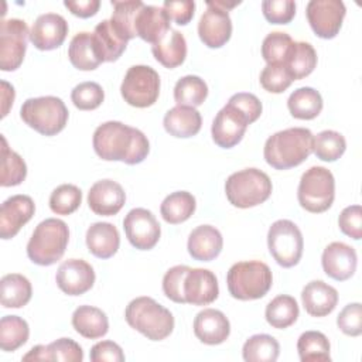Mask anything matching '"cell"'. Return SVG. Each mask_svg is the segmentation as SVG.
<instances>
[{
	"label": "cell",
	"instance_id": "cell-51",
	"mask_svg": "<svg viewBox=\"0 0 362 362\" xmlns=\"http://www.w3.org/2000/svg\"><path fill=\"white\" fill-rule=\"evenodd\" d=\"M338 328L349 337L362 334V305L361 303H351L345 305L337 317Z\"/></svg>",
	"mask_w": 362,
	"mask_h": 362
},
{
	"label": "cell",
	"instance_id": "cell-23",
	"mask_svg": "<svg viewBox=\"0 0 362 362\" xmlns=\"http://www.w3.org/2000/svg\"><path fill=\"white\" fill-rule=\"evenodd\" d=\"M170 24L171 20L163 7L143 4L134 21L136 37H140L146 42L156 44L171 30Z\"/></svg>",
	"mask_w": 362,
	"mask_h": 362
},
{
	"label": "cell",
	"instance_id": "cell-13",
	"mask_svg": "<svg viewBox=\"0 0 362 362\" xmlns=\"http://www.w3.org/2000/svg\"><path fill=\"white\" fill-rule=\"evenodd\" d=\"M123 229L130 245L139 250L153 249L161 235L157 218L146 208H134L123 219Z\"/></svg>",
	"mask_w": 362,
	"mask_h": 362
},
{
	"label": "cell",
	"instance_id": "cell-30",
	"mask_svg": "<svg viewBox=\"0 0 362 362\" xmlns=\"http://www.w3.org/2000/svg\"><path fill=\"white\" fill-rule=\"evenodd\" d=\"M283 65L293 81L303 79L317 66V52L310 42L293 41Z\"/></svg>",
	"mask_w": 362,
	"mask_h": 362
},
{
	"label": "cell",
	"instance_id": "cell-36",
	"mask_svg": "<svg viewBox=\"0 0 362 362\" xmlns=\"http://www.w3.org/2000/svg\"><path fill=\"white\" fill-rule=\"evenodd\" d=\"M298 313L300 310L296 298L287 294H280L266 305L264 317L273 328L284 329L297 321Z\"/></svg>",
	"mask_w": 362,
	"mask_h": 362
},
{
	"label": "cell",
	"instance_id": "cell-12",
	"mask_svg": "<svg viewBox=\"0 0 362 362\" xmlns=\"http://www.w3.org/2000/svg\"><path fill=\"white\" fill-rule=\"evenodd\" d=\"M345 13V4L341 0H311L305 7L310 27L324 40H331L339 33Z\"/></svg>",
	"mask_w": 362,
	"mask_h": 362
},
{
	"label": "cell",
	"instance_id": "cell-47",
	"mask_svg": "<svg viewBox=\"0 0 362 362\" xmlns=\"http://www.w3.org/2000/svg\"><path fill=\"white\" fill-rule=\"evenodd\" d=\"M291 82L293 79L283 64H267L260 72V85L270 93L284 92Z\"/></svg>",
	"mask_w": 362,
	"mask_h": 362
},
{
	"label": "cell",
	"instance_id": "cell-5",
	"mask_svg": "<svg viewBox=\"0 0 362 362\" xmlns=\"http://www.w3.org/2000/svg\"><path fill=\"white\" fill-rule=\"evenodd\" d=\"M226 284L233 298L242 301L257 300L270 290L273 276L270 267L260 260L238 262L228 270Z\"/></svg>",
	"mask_w": 362,
	"mask_h": 362
},
{
	"label": "cell",
	"instance_id": "cell-3",
	"mask_svg": "<svg viewBox=\"0 0 362 362\" xmlns=\"http://www.w3.org/2000/svg\"><path fill=\"white\" fill-rule=\"evenodd\" d=\"M127 324L150 341H163L174 329V317L154 298L143 296L132 300L124 311Z\"/></svg>",
	"mask_w": 362,
	"mask_h": 362
},
{
	"label": "cell",
	"instance_id": "cell-39",
	"mask_svg": "<svg viewBox=\"0 0 362 362\" xmlns=\"http://www.w3.org/2000/svg\"><path fill=\"white\" fill-rule=\"evenodd\" d=\"M30 337V328L25 320L18 315H4L0 320V348L4 352H13L23 346Z\"/></svg>",
	"mask_w": 362,
	"mask_h": 362
},
{
	"label": "cell",
	"instance_id": "cell-56",
	"mask_svg": "<svg viewBox=\"0 0 362 362\" xmlns=\"http://www.w3.org/2000/svg\"><path fill=\"white\" fill-rule=\"evenodd\" d=\"M64 6L74 16L81 17V18H88V17H92L98 13V10L100 7V1L99 0H79V1L65 0Z\"/></svg>",
	"mask_w": 362,
	"mask_h": 362
},
{
	"label": "cell",
	"instance_id": "cell-35",
	"mask_svg": "<svg viewBox=\"0 0 362 362\" xmlns=\"http://www.w3.org/2000/svg\"><path fill=\"white\" fill-rule=\"evenodd\" d=\"M195 197L188 191H175L164 198L160 205V214L167 223L177 225L189 219L195 212Z\"/></svg>",
	"mask_w": 362,
	"mask_h": 362
},
{
	"label": "cell",
	"instance_id": "cell-4",
	"mask_svg": "<svg viewBox=\"0 0 362 362\" xmlns=\"http://www.w3.org/2000/svg\"><path fill=\"white\" fill-rule=\"evenodd\" d=\"M68 240V225L61 219L48 218L35 226L27 243V256L38 266H51L64 256Z\"/></svg>",
	"mask_w": 362,
	"mask_h": 362
},
{
	"label": "cell",
	"instance_id": "cell-28",
	"mask_svg": "<svg viewBox=\"0 0 362 362\" xmlns=\"http://www.w3.org/2000/svg\"><path fill=\"white\" fill-rule=\"evenodd\" d=\"M68 57L71 64L79 71H93L103 61L99 55L92 33L82 31L74 35L68 47Z\"/></svg>",
	"mask_w": 362,
	"mask_h": 362
},
{
	"label": "cell",
	"instance_id": "cell-46",
	"mask_svg": "<svg viewBox=\"0 0 362 362\" xmlns=\"http://www.w3.org/2000/svg\"><path fill=\"white\" fill-rule=\"evenodd\" d=\"M293 40L287 33L274 31L266 35L262 44V57L267 64H283Z\"/></svg>",
	"mask_w": 362,
	"mask_h": 362
},
{
	"label": "cell",
	"instance_id": "cell-29",
	"mask_svg": "<svg viewBox=\"0 0 362 362\" xmlns=\"http://www.w3.org/2000/svg\"><path fill=\"white\" fill-rule=\"evenodd\" d=\"M72 327L83 338L98 339L107 334L109 320L98 307L79 305L72 314Z\"/></svg>",
	"mask_w": 362,
	"mask_h": 362
},
{
	"label": "cell",
	"instance_id": "cell-48",
	"mask_svg": "<svg viewBox=\"0 0 362 362\" xmlns=\"http://www.w3.org/2000/svg\"><path fill=\"white\" fill-rule=\"evenodd\" d=\"M189 267L184 264L174 266L168 269L163 277V291L167 298H170L174 303L184 304V280L188 273Z\"/></svg>",
	"mask_w": 362,
	"mask_h": 362
},
{
	"label": "cell",
	"instance_id": "cell-22",
	"mask_svg": "<svg viewBox=\"0 0 362 362\" xmlns=\"http://www.w3.org/2000/svg\"><path fill=\"white\" fill-rule=\"evenodd\" d=\"M194 334L206 345H219L228 339L230 324L222 311L205 308L194 320Z\"/></svg>",
	"mask_w": 362,
	"mask_h": 362
},
{
	"label": "cell",
	"instance_id": "cell-42",
	"mask_svg": "<svg viewBox=\"0 0 362 362\" xmlns=\"http://www.w3.org/2000/svg\"><path fill=\"white\" fill-rule=\"evenodd\" d=\"M113 6V14H112V24L115 28L129 41L136 37L134 31V21L137 11L143 7V1L140 0H112L110 1Z\"/></svg>",
	"mask_w": 362,
	"mask_h": 362
},
{
	"label": "cell",
	"instance_id": "cell-53",
	"mask_svg": "<svg viewBox=\"0 0 362 362\" xmlns=\"http://www.w3.org/2000/svg\"><path fill=\"white\" fill-rule=\"evenodd\" d=\"M228 105L239 110L247 119L249 123L256 122L262 115V102L253 93H247V92L235 93L229 98Z\"/></svg>",
	"mask_w": 362,
	"mask_h": 362
},
{
	"label": "cell",
	"instance_id": "cell-17",
	"mask_svg": "<svg viewBox=\"0 0 362 362\" xmlns=\"http://www.w3.org/2000/svg\"><path fill=\"white\" fill-rule=\"evenodd\" d=\"M35 205L31 197L17 194L7 198L0 208V236L1 239L14 238L20 229L33 218Z\"/></svg>",
	"mask_w": 362,
	"mask_h": 362
},
{
	"label": "cell",
	"instance_id": "cell-44",
	"mask_svg": "<svg viewBox=\"0 0 362 362\" xmlns=\"http://www.w3.org/2000/svg\"><path fill=\"white\" fill-rule=\"evenodd\" d=\"M82 202V192L74 184L58 185L49 195V208L57 215H71Z\"/></svg>",
	"mask_w": 362,
	"mask_h": 362
},
{
	"label": "cell",
	"instance_id": "cell-58",
	"mask_svg": "<svg viewBox=\"0 0 362 362\" xmlns=\"http://www.w3.org/2000/svg\"><path fill=\"white\" fill-rule=\"evenodd\" d=\"M23 361H48L47 359V345L33 346L24 356Z\"/></svg>",
	"mask_w": 362,
	"mask_h": 362
},
{
	"label": "cell",
	"instance_id": "cell-10",
	"mask_svg": "<svg viewBox=\"0 0 362 362\" xmlns=\"http://www.w3.org/2000/svg\"><path fill=\"white\" fill-rule=\"evenodd\" d=\"M120 93L130 106L148 107L158 99L160 76L151 66L133 65L124 75Z\"/></svg>",
	"mask_w": 362,
	"mask_h": 362
},
{
	"label": "cell",
	"instance_id": "cell-20",
	"mask_svg": "<svg viewBox=\"0 0 362 362\" xmlns=\"http://www.w3.org/2000/svg\"><path fill=\"white\" fill-rule=\"evenodd\" d=\"M321 263L327 276L337 281H344L354 276L358 257L352 246L344 242H332L324 249Z\"/></svg>",
	"mask_w": 362,
	"mask_h": 362
},
{
	"label": "cell",
	"instance_id": "cell-31",
	"mask_svg": "<svg viewBox=\"0 0 362 362\" xmlns=\"http://www.w3.org/2000/svg\"><path fill=\"white\" fill-rule=\"evenodd\" d=\"M92 34L103 62H113L124 52L127 40L115 28L110 20L100 21Z\"/></svg>",
	"mask_w": 362,
	"mask_h": 362
},
{
	"label": "cell",
	"instance_id": "cell-57",
	"mask_svg": "<svg viewBox=\"0 0 362 362\" xmlns=\"http://www.w3.org/2000/svg\"><path fill=\"white\" fill-rule=\"evenodd\" d=\"M14 88L6 81H1V117H6L14 102Z\"/></svg>",
	"mask_w": 362,
	"mask_h": 362
},
{
	"label": "cell",
	"instance_id": "cell-15",
	"mask_svg": "<svg viewBox=\"0 0 362 362\" xmlns=\"http://www.w3.org/2000/svg\"><path fill=\"white\" fill-rule=\"evenodd\" d=\"M249 124L247 119L239 110L226 103L212 122V140L222 148H230L243 139Z\"/></svg>",
	"mask_w": 362,
	"mask_h": 362
},
{
	"label": "cell",
	"instance_id": "cell-43",
	"mask_svg": "<svg viewBox=\"0 0 362 362\" xmlns=\"http://www.w3.org/2000/svg\"><path fill=\"white\" fill-rule=\"evenodd\" d=\"M345 150V137L335 130H322L313 139V153L322 161H337Z\"/></svg>",
	"mask_w": 362,
	"mask_h": 362
},
{
	"label": "cell",
	"instance_id": "cell-21",
	"mask_svg": "<svg viewBox=\"0 0 362 362\" xmlns=\"http://www.w3.org/2000/svg\"><path fill=\"white\" fill-rule=\"evenodd\" d=\"M219 287L216 276L208 269H191L184 280L185 303L208 305L218 298Z\"/></svg>",
	"mask_w": 362,
	"mask_h": 362
},
{
	"label": "cell",
	"instance_id": "cell-49",
	"mask_svg": "<svg viewBox=\"0 0 362 362\" xmlns=\"http://www.w3.org/2000/svg\"><path fill=\"white\" fill-rule=\"evenodd\" d=\"M47 359L48 361H62V362H82L83 351L79 344L71 338H59L47 345Z\"/></svg>",
	"mask_w": 362,
	"mask_h": 362
},
{
	"label": "cell",
	"instance_id": "cell-41",
	"mask_svg": "<svg viewBox=\"0 0 362 362\" xmlns=\"http://www.w3.org/2000/svg\"><path fill=\"white\" fill-rule=\"evenodd\" d=\"M27 177V165L20 154L7 146L6 137L1 134V187H14L21 184Z\"/></svg>",
	"mask_w": 362,
	"mask_h": 362
},
{
	"label": "cell",
	"instance_id": "cell-40",
	"mask_svg": "<svg viewBox=\"0 0 362 362\" xmlns=\"http://www.w3.org/2000/svg\"><path fill=\"white\" fill-rule=\"evenodd\" d=\"M329 341L320 331H305L297 341V351L301 362L331 361Z\"/></svg>",
	"mask_w": 362,
	"mask_h": 362
},
{
	"label": "cell",
	"instance_id": "cell-1",
	"mask_svg": "<svg viewBox=\"0 0 362 362\" xmlns=\"http://www.w3.org/2000/svg\"><path fill=\"white\" fill-rule=\"evenodd\" d=\"M93 150L106 161H123L129 165L141 163L148 151L147 137L139 129L110 120L99 124L93 133Z\"/></svg>",
	"mask_w": 362,
	"mask_h": 362
},
{
	"label": "cell",
	"instance_id": "cell-24",
	"mask_svg": "<svg viewBox=\"0 0 362 362\" xmlns=\"http://www.w3.org/2000/svg\"><path fill=\"white\" fill-rule=\"evenodd\" d=\"M301 303L310 315L325 317L337 307L338 291L322 280H313L304 286Z\"/></svg>",
	"mask_w": 362,
	"mask_h": 362
},
{
	"label": "cell",
	"instance_id": "cell-2",
	"mask_svg": "<svg viewBox=\"0 0 362 362\" xmlns=\"http://www.w3.org/2000/svg\"><path fill=\"white\" fill-rule=\"evenodd\" d=\"M313 133L305 127H290L270 136L264 143L266 163L276 170L300 165L313 153Z\"/></svg>",
	"mask_w": 362,
	"mask_h": 362
},
{
	"label": "cell",
	"instance_id": "cell-25",
	"mask_svg": "<svg viewBox=\"0 0 362 362\" xmlns=\"http://www.w3.org/2000/svg\"><path fill=\"white\" fill-rule=\"evenodd\" d=\"M223 246L221 232L212 225L197 226L188 236V253L194 260L211 262L219 256Z\"/></svg>",
	"mask_w": 362,
	"mask_h": 362
},
{
	"label": "cell",
	"instance_id": "cell-14",
	"mask_svg": "<svg viewBox=\"0 0 362 362\" xmlns=\"http://www.w3.org/2000/svg\"><path fill=\"white\" fill-rule=\"evenodd\" d=\"M206 7L198 23L199 40L209 48H221L232 35V20L229 13L214 1H206Z\"/></svg>",
	"mask_w": 362,
	"mask_h": 362
},
{
	"label": "cell",
	"instance_id": "cell-32",
	"mask_svg": "<svg viewBox=\"0 0 362 362\" xmlns=\"http://www.w3.org/2000/svg\"><path fill=\"white\" fill-rule=\"evenodd\" d=\"M151 52L163 66L177 68L187 57L185 37L177 30H170L163 40L151 45Z\"/></svg>",
	"mask_w": 362,
	"mask_h": 362
},
{
	"label": "cell",
	"instance_id": "cell-19",
	"mask_svg": "<svg viewBox=\"0 0 362 362\" xmlns=\"http://www.w3.org/2000/svg\"><path fill=\"white\" fill-rule=\"evenodd\" d=\"M124 202V189L113 180L96 181L88 192V205L96 215L113 216L123 208Z\"/></svg>",
	"mask_w": 362,
	"mask_h": 362
},
{
	"label": "cell",
	"instance_id": "cell-27",
	"mask_svg": "<svg viewBox=\"0 0 362 362\" xmlns=\"http://www.w3.org/2000/svg\"><path fill=\"white\" fill-rule=\"evenodd\" d=\"M163 124L168 134L187 139L195 136L201 130L202 117L195 107L174 106L164 115Z\"/></svg>",
	"mask_w": 362,
	"mask_h": 362
},
{
	"label": "cell",
	"instance_id": "cell-18",
	"mask_svg": "<svg viewBox=\"0 0 362 362\" xmlns=\"http://www.w3.org/2000/svg\"><path fill=\"white\" fill-rule=\"evenodd\" d=\"M66 20L57 13H45L34 21L30 40L35 48L41 51H51L62 45L68 34Z\"/></svg>",
	"mask_w": 362,
	"mask_h": 362
},
{
	"label": "cell",
	"instance_id": "cell-7",
	"mask_svg": "<svg viewBox=\"0 0 362 362\" xmlns=\"http://www.w3.org/2000/svg\"><path fill=\"white\" fill-rule=\"evenodd\" d=\"M68 115L64 100L57 96L30 98L20 109L23 122L42 136H55L62 132L66 126Z\"/></svg>",
	"mask_w": 362,
	"mask_h": 362
},
{
	"label": "cell",
	"instance_id": "cell-37",
	"mask_svg": "<svg viewBox=\"0 0 362 362\" xmlns=\"http://www.w3.org/2000/svg\"><path fill=\"white\" fill-rule=\"evenodd\" d=\"M280 354L277 339L267 334L252 335L242 348V355L246 362H274Z\"/></svg>",
	"mask_w": 362,
	"mask_h": 362
},
{
	"label": "cell",
	"instance_id": "cell-16",
	"mask_svg": "<svg viewBox=\"0 0 362 362\" xmlns=\"http://www.w3.org/2000/svg\"><path fill=\"white\" fill-rule=\"evenodd\" d=\"M57 284L68 296H81L95 283L93 267L83 259H68L57 270Z\"/></svg>",
	"mask_w": 362,
	"mask_h": 362
},
{
	"label": "cell",
	"instance_id": "cell-33",
	"mask_svg": "<svg viewBox=\"0 0 362 362\" xmlns=\"http://www.w3.org/2000/svg\"><path fill=\"white\" fill-rule=\"evenodd\" d=\"M1 305L4 308H21L30 300L33 287L30 280L18 273H10L0 280Z\"/></svg>",
	"mask_w": 362,
	"mask_h": 362
},
{
	"label": "cell",
	"instance_id": "cell-8",
	"mask_svg": "<svg viewBox=\"0 0 362 362\" xmlns=\"http://www.w3.org/2000/svg\"><path fill=\"white\" fill-rule=\"evenodd\" d=\"M297 198L308 212L321 214L331 208L335 198V180L332 173L321 165L310 167L300 178Z\"/></svg>",
	"mask_w": 362,
	"mask_h": 362
},
{
	"label": "cell",
	"instance_id": "cell-26",
	"mask_svg": "<svg viewBox=\"0 0 362 362\" xmlns=\"http://www.w3.org/2000/svg\"><path fill=\"white\" fill-rule=\"evenodd\" d=\"M86 246L88 250L99 257H112L120 245V235L117 228L110 222H95L86 230Z\"/></svg>",
	"mask_w": 362,
	"mask_h": 362
},
{
	"label": "cell",
	"instance_id": "cell-34",
	"mask_svg": "<svg viewBox=\"0 0 362 362\" xmlns=\"http://www.w3.org/2000/svg\"><path fill=\"white\" fill-rule=\"evenodd\" d=\"M287 107L293 117L300 120H311L322 110V98L318 90L310 86L296 89L287 100Z\"/></svg>",
	"mask_w": 362,
	"mask_h": 362
},
{
	"label": "cell",
	"instance_id": "cell-54",
	"mask_svg": "<svg viewBox=\"0 0 362 362\" xmlns=\"http://www.w3.org/2000/svg\"><path fill=\"white\" fill-rule=\"evenodd\" d=\"M163 8L170 20L175 21L178 25H185L194 17L195 3L192 0H165Z\"/></svg>",
	"mask_w": 362,
	"mask_h": 362
},
{
	"label": "cell",
	"instance_id": "cell-38",
	"mask_svg": "<svg viewBox=\"0 0 362 362\" xmlns=\"http://www.w3.org/2000/svg\"><path fill=\"white\" fill-rule=\"evenodd\" d=\"M208 96L205 81L197 75H187L177 81L174 86V100L177 106H201Z\"/></svg>",
	"mask_w": 362,
	"mask_h": 362
},
{
	"label": "cell",
	"instance_id": "cell-9",
	"mask_svg": "<svg viewBox=\"0 0 362 362\" xmlns=\"http://www.w3.org/2000/svg\"><path fill=\"white\" fill-rule=\"evenodd\" d=\"M269 252L281 267L296 266L303 255L304 240L298 226L288 219L272 223L267 232Z\"/></svg>",
	"mask_w": 362,
	"mask_h": 362
},
{
	"label": "cell",
	"instance_id": "cell-52",
	"mask_svg": "<svg viewBox=\"0 0 362 362\" xmlns=\"http://www.w3.org/2000/svg\"><path fill=\"white\" fill-rule=\"evenodd\" d=\"M338 225L342 233L359 240L362 238V208L361 205H349L342 209L338 218Z\"/></svg>",
	"mask_w": 362,
	"mask_h": 362
},
{
	"label": "cell",
	"instance_id": "cell-11",
	"mask_svg": "<svg viewBox=\"0 0 362 362\" xmlns=\"http://www.w3.org/2000/svg\"><path fill=\"white\" fill-rule=\"evenodd\" d=\"M30 31L20 18L3 20L0 24V68L10 72L23 64Z\"/></svg>",
	"mask_w": 362,
	"mask_h": 362
},
{
	"label": "cell",
	"instance_id": "cell-45",
	"mask_svg": "<svg viewBox=\"0 0 362 362\" xmlns=\"http://www.w3.org/2000/svg\"><path fill=\"white\" fill-rule=\"evenodd\" d=\"M71 99L75 107L79 110H93L102 105L105 92L99 83L88 81L76 85L72 89Z\"/></svg>",
	"mask_w": 362,
	"mask_h": 362
},
{
	"label": "cell",
	"instance_id": "cell-6",
	"mask_svg": "<svg viewBox=\"0 0 362 362\" xmlns=\"http://www.w3.org/2000/svg\"><path fill=\"white\" fill-rule=\"evenodd\" d=\"M272 181L259 168H245L230 174L225 182L228 201L236 208H252L263 204L272 195Z\"/></svg>",
	"mask_w": 362,
	"mask_h": 362
},
{
	"label": "cell",
	"instance_id": "cell-50",
	"mask_svg": "<svg viewBox=\"0 0 362 362\" xmlns=\"http://www.w3.org/2000/svg\"><path fill=\"white\" fill-rule=\"evenodd\" d=\"M264 18L272 24H288L296 14L293 0H266L262 3Z\"/></svg>",
	"mask_w": 362,
	"mask_h": 362
},
{
	"label": "cell",
	"instance_id": "cell-55",
	"mask_svg": "<svg viewBox=\"0 0 362 362\" xmlns=\"http://www.w3.org/2000/svg\"><path fill=\"white\" fill-rule=\"evenodd\" d=\"M92 362H123L124 354L122 348L113 341H100L90 349Z\"/></svg>",
	"mask_w": 362,
	"mask_h": 362
}]
</instances>
